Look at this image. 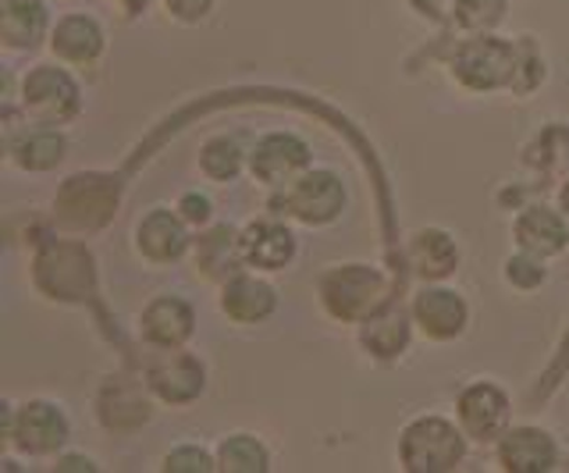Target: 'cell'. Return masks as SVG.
I'll list each match as a JSON object with an SVG mask.
<instances>
[{"instance_id":"6da1fadb","label":"cell","mask_w":569,"mask_h":473,"mask_svg":"<svg viewBox=\"0 0 569 473\" xmlns=\"http://www.w3.org/2000/svg\"><path fill=\"white\" fill-rule=\"evenodd\" d=\"M516 72H520V54L516 47L480 32V37L467 40L452 58V76L473 93H491L502 85H516Z\"/></svg>"},{"instance_id":"7a4b0ae2","label":"cell","mask_w":569,"mask_h":473,"mask_svg":"<svg viewBox=\"0 0 569 473\" xmlns=\"http://www.w3.org/2000/svg\"><path fill=\"white\" fill-rule=\"evenodd\" d=\"M467 455V442L456 431V424L441 416H420L402 431L399 460L413 473H445L456 470Z\"/></svg>"},{"instance_id":"3957f363","label":"cell","mask_w":569,"mask_h":473,"mask_svg":"<svg viewBox=\"0 0 569 473\" xmlns=\"http://www.w3.org/2000/svg\"><path fill=\"white\" fill-rule=\"evenodd\" d=\"M328 310L342 321H367L370 313L385 306V278L367 264H346L335 268L325 282H320Z\"/></svg>"},{"instance_id":"277c9868","label":"cell","mask_w":569,"mask_h":473,"mask_svg":"<svg viewBox=\"0 0 569 473\" xmlns=\"http://www.w3.org/2000/svg\"><path fill=\"white\" fill-rule=\"evenodd\" d=\"M4 434L18 452L47 455L68 442V416L47 399H32L22 410L4 406Z\"/></svg>"},{"instance_id":"5b68a950","label":"cell","mask_w":569,"mask_h":473,"mask_svg":"<svg viewBox=\"0 0 569 473\" xmlns=\"http://www.w3.org/2000/svg\"><path fill=\"white\" fill-rule=\"evenodd\" d=\"M284 210L302 224H331L346 210V185L335 171H302L284 185Z\"/></svg>"},{"instance_id":"8992f818","label":"cell","mask_w":569,"mask_h":473,"mask_svg":"<svg viewBox=\"0 0 569 473\" xmlns=\"http://www.w3.org/2000/svg\"><path fill=\"white\" fill-rule=\"evenodd\" d=\"M22 103L32 118L47 121V125H61L79 111L82 93L79 82L71 79L64 68L53 64H36L22 82Z\"/></svg>"},{"instance_id":"52a82bcc","label":"cell","mask_w":569,"mask_h":473,"mask_svg":"<svg viewBox=\"0 0 569 473\" xmlns=\"http://www.w3.org/2000/svg\"><path fill=\"white\" fill-rule=\"evenodd\" d=\"M249 171L271 189L292 185L302 171H310V147L292 132H271L249 153Z\"/></svg>"},{"instance_id":"ba28073f","label":"cell","mask_w":569,"mask_h":473,"mask_svg":"<svg viewBox=\"0 0 569 473\" xmlns=\"http://www.w3.org/2000/svg\"><path fill=\"white\" fill-rule=\"evenodd\" d=\"M459 424L477 442H495L509 427V399L491 381H477L459 395Z\"/></svg>"},{"instance_id":"9c48e42d","label":"cell","mask_w":569,"mask_h":473,"mask_svg":"<svg viewBox=\"0 0 569 473\" xmlns=\"http://www.w3.org/2000/svg\"><path fill=\"white\" fill-rule=\"evenodd\" d=\"M470 310L452 289H423L413 300V324L431 342H452L467 331Z\"/></svg>"},{"instance_id":"30bf717a","label":"cell","mask_w":569,"mask_h":473,"mask_svg":"<svg viewBox=\"0 0 569 473\" xmlns=\"http://www.w3.org/2000/svg\"><path fill=\"white\" fill-rule=\"evenodd\" d=\"M498 463L509 473H548L559 463V445L541 427H509L498 437Z\"/></svg>"},{"instance_id":"8fae6325","label":"cell","mask_w":569,"mask_h":473,"mask_svg":"<svg viewBox=\"0 0 569 473\" xmlns=\"http://www.w3.org/2000/svg\"><path fill=\"white\" fill-rule=\"evenodd\" d=\"M136 250L150 260V264H171L189 250L186 218L171 214L168 207H153L147 218L136 224Z\"/></svg>"},{"instance_id":"7c38bea8","label":"cell","mask_w":569,"mask_h":473,"mask_svg":"<svg viewBox=\"0 0 569 473\" xmlns=\"http://www.w3.org/2000/svg\"><path fill=\"white\" fill-rule=\"evenodd\" d=\"M50 50L64 64H93L103 54V29L93 14H64L50 32Z\"/></svg>"},{"instance_id":"4fadbf2b","label":"cell","mask_w":569,"mask_h":473,"mask_svg":"<svg viewBox=\"0 0 569 473\" xmlns=\"http://www.w3.org/2000/svg\"><path fill=\"white\" fill-rule=\"evenodd\" d=\"M192 306L178 295H157V300L142 310V339L160 345V349H178L192 335Z\"/></svg>"},{"instance_id":"5bb4252c","label":"cell","mask_w":569,"mask_h":473,"mask_svg":"<svg viewBox=\"0 0 569 473\" xmlns=\"http://www.w3.org/2000/svg\"><path fill=\"white\" fill-rule=\"evenodd\" d=\"M296 256V235L278 221H257L242 232V260L257 271H281Z\"/></svg>"},{"instance_id":"9a60e30c","label":"cell","mask_w":569,"mask_h":473,"mask_svg":"<svg viewBox=\"0 0 569 473\" xmlns=\"http://www.w3.org/2000/svg\"><path fill=\"white\" fill-rule=\"evenodd\" d=\"M516 242L527 253L538 256H556L569 246V224L566 214H556L551 207H527L512 224Z\"/></svg>"},{"instance_id":"2e32d148","label":"cell","mask_w":569,"mask_h":473,"mask_svg":"<svg viewBox=\"0 0 569 473\" xmlns=\"http://www.w3.org/2000/svg\"><path fill=\"white\" fill-rule=\"evenodd\" d=\"M150 389L171 406L192 402L203 392V363L186 353H168V360H160L150 371Z\"/></svg>"},{"instance_id":"e0dca14e","label":"cell","mask_w":569,"mask_h":473,"mask_svg":"<svg viewBox=\"0 0 569 473\" xmlns=\"http://www.w3.org/2000/svg\"><path fill=\"white\" fill-rule=\"evenodd\" d=\"M274 303H278L274 289L267 282H260V278H253V274H236L221 292V310L239 324H253V321L271 318Z\"/></svg>"},{"instance_id":"ac0fdd59","label":"cell","mask_w":569,"mask_h":473,"mask_svg":"<svg viewBox=\"0 0 569 473\" xmlns=\"http://www.w3.org/2000/svg\"><path fill=\"white\" fill-rule=\"evenodd\" d=\"M47 32V4L43 0H4L0 8V37L11 50H29Z\"/></svg>"},{"instance_id":"d6986e66","label":"cell","mask_w":569,"mask_h":473,"mask_svg":"<svg viewBox=\"0 0 569 473\" xmlns=\"http://www.w3.org/2000/svg\"><path fill=\"white\" fill-rule=\"evenodd\" d=\"M409 260H413L417 274L423 278H445L452 274L459 264V250L456 242L438 232V228H427V232H417L413 242H409Z\"/></svg>"},{"instance_id":"ffe728a7","label":"cell","mask_w":569,"mask_h":473,"mask_svg":"<svg viewBox=\"0 0 569 473\" xmlns=\"http://www.w3.org/2000/svg\"><path fill=\"white\" fill-rule=\"evenodd\" d=\"M363 345L373 356H399L409 345V324L406 313L396 306H381L363 321Z\"/></svg>"},{"instance_id":"44dd1931","label":"cell","mask_w":569,"mask_h":473,"mask_svg":"<svg viewBox=\"0 0 569 473\" xmlns=\"http://www.w3.org/2000/svg\"><path fill=\"white\" fill-rule=\"evenodd\" d=\"M11 157L29 171H47L64 161V135L53 129H32L11 147Z\"/></svg>"},{"instance_id":"7402d4cb","label":"cell","mask_w":569,"mask_h":473,"mask_svg":"<svg viewBox=\"0 0 569 473\" xmlns=\"http://www.w3.org/2000/svg\"><path fill=\"white\" fill-rule=\"evenodd\" d=\"M218 470L260 473V470H271V455H267L263 442L253 434H228L218 445Z\"/></svg>"},{"instance_id":"603a6c76","label":"cell","mask_w":569,"mask_h":473,"mask_svg":"<svg viewBox=\"0 0 569 473\" xmlns=\"http://www.w3.org/2000/svg\"><path fill=\"white\" fill-rule=\"evenodd\" d=\"M200 171L210 182H231L242 171V150L231 135H213L200 150Z\"/></svg>"},{"instance_id":"cb8c5ba5","label":"cell","mask_w":569,"mask_h":473,"mask_svg":"<svg viewBox=\"0 0 569 473\" xmlns=\"http://www.w3.org/2000/svg\"><path fill=\"white\" fill-rule=\"evenodd\" d=\"M239 256H242V239L236 242V232H231V228H213L210 235L196 242V264H200L207 274H213L218 268H231Z\"/></svg>"},{"instance_id":"d4e9b609","label":"cell","mask_w":569,"mask_h":473,"mask_svg":"<svg viewBox=\"0 0 569 473\" xmlns=\"http://www.w3.org/2000/svg\"><path fill=\"white\" fill-rule=\"evenodd\" d=\"M452 14L462 29L470 32H491L506 19V0H452Z\"/></svg>"},{"instance_id":"484cf974","label":"cell","mask_w":569,"mask_h":473,"mask_svg":"<svg viewBox=\"0 0 569 473\" xmlns=\"http://www.w3.org/2000/svg\"><path fill=\"white\" fill-rule=\"evenodd\" d=\"M548 278V271H545V256H538V253H520V256H509L506 260V282L509 285H516V289H523V292H530V289H538L541 282Z\"/></svg>"},{"instance_id":"4316f807","label":"cell","mask_w":569,"mask_h":473,"mask_svg":"<svg viewBox=\"0 0 569 473\" xmlns=\"http://www.w3.org/2000/svg\"><path fill=\"white\" fill-rule=\"evenodd\" d=\"M164 470H174V473H210L218 470V455H210L207 449L200 445H182L164 455Z\"/></svg>"},{"instance_id":"83f0119b","label":"cell","mask_w":569,"mask_h":473,"mask_svg":"<svg viewBox=\"0 0 569 473\" xmlns=\"http://www.w3.org/2000/svg\"><path fill=\"white\" fill-rule=\"evenodd\" d=\"M164 8H168L171 19L192 26V22H203L207 19L210 8H213V0H164Z\"/></svg>"},{"instance_id":"f1b7e54d","label":"cell","mask_w":569,"mask_h":473,"mask_svg":"<svg viewBox=\"0 0 569 473\" xmlns=\"http://www.w3.org/2000/svg\"><path fill=\"white\" fill-rule=\"evenodd\" d=\"M178 210H182V218L189 224H207L210 221V200L200 197V192H186L182 203H178Z\"/></svg>"},{"instance_id":"f546056e","label":"cell","mask_w":569,"mask_h":473,"mask_svg":"<svg viewBox=\"0 0 569 473\" xmlns=\"http://www.w3.org/2000/svg\"><path fill=\"white\" fill-rule=\"evenodd\" d=\"M58 470H97V463L86 460V455H64V460H58Z\"/></svg>"},{"instance_id":"4dcf8cb0","label":"cell","mask_w":569,"mask_h":473,"mask_svg":"<svg viewBox=\"0 0 569 473\" xmlns=\"http://www.w3.org/2000/svg\"><path fill=\"white\" fill-rule=\"evenodd\" d=\"M559 207H562V214H566V221H569V182H566L562 192H559Z\"/></svg>"},{"instance_id":"1f68e13d","label":"cell","mask_w":569,"mask_h":473,"mask_svg":"<svg viewBox=\"0 0 569 473\" xmlns=\"http://www.w3.org/2000/svg\"><path fill=\"white\" fill-rule=\"evenodd\" d=\"M118 4H124V8H129V11H139L142 4H147V0H118Z\"/></svg>"}]
</instances>
